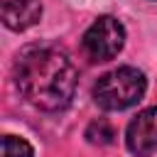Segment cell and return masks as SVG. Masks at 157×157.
<instances>
[{"label":"cell","instance_id":"cell-5","mask_svg":"<svg viewBox=\"0 0 157 157\" xmlns=\"http://www.w3.org/2000/svg\"><path fill=\"white\" fill-rule=\"evenodd\" d=\"M2 22L5 27L22 32L39 22L42 17V2L39 0H0Z\"/></svg>","mask_w":157,"mask_h":157},{"label":"cell","instance_id":"cell-2","mask_svg":"<svg viewBox=\"0 0 157 157\" xmlns=\"http://www.w3.org/2000/svg\"><path fill=\"white\" fill-rule=\"evenodd\" d=\"M145 88L147 81L142 71L135 66H118L98 78L93 86V98L105 110H125L145 96Z\"/></svg>","mask_w":157,"mask_h":157},{"label":"cell","instance_id":"cell-3","mask_svg":"<svg viewBox=\"0 0 157 157\" xmlns=\"http://www.w3.org/2000/svg\"><path fill=\"white\" fill-rule=\"evenodd\" d=\"M81 44H83V52L88 59L108 61V59L120 54V49L125 44V27L120 25V20L103 15V17L91 22V27L83 32Z\"/></svg>","mask_w":157,"mask_h":157},{"label":"cell","instance_id":"cell-7","mask_svg":"<svg viewBox=\"0 0 157 157\" xmlns=\"http://www.w3.org/2000/svg\"><path fill=\"white\" fill-rule=\"evenodd\" d=\"M2 157H34V152L27 140L15 137V135H5L2 137Z\"/></svg>","mask_w":157,"mask_h":157},{"label":"cell","instance_id":"cell-6","mask_svg":"<svg viewBox=\"0 0 157 157\" xmlns=\"http://www.w3.org/2000/svg\"><path fill=\"white\" fill-rule=\"evenodd\" d=\"M113 137H115V130L105 118H98L86 128V140L91 145H110Z\"/></svg>","mask_w":157,"mask_h":157},{"label":"cell","instance_id":"cell-1","mask_svg":"<svg viewBox=\"0 0 157 157\" xmlns=\"http://www.w3.org/2000/svg\"><path fill=\"white\" fill-rule=\"evenodd\" d=\"M76 66L69 54L52 44H29L15 59L20 96L44 113L64 110L76 93Z\"/></svg>","mask_w":157,"mask_h":157},{"label":"cell","instance_id":"cell-4","mask_svg":"<svg viewBox=\"0 0 157 157\" xmlns=\"http://www.w3.org/2000/svg\"><path fill=\"white\" fill-rule=\"evenodd\" d=\"M125 145L135 157H150L157 152V105L140 110L128 123Z\"/></svg>","mask_w":157,"mask_h":157}]
</instances>
